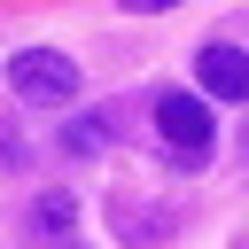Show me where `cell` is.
Instances as JSON below:
<instances>
[{
    "mask_svg": "<svg viewBox=\"0 0 249 249\" xmlns=\"http://www.w3.org/2000/svg\"><path fill=\"white\" fill-rule=\"evenodd\" d=\"M8 86H16V101H31V109H62V101L78 93V62H70L62 47H23V54L8 62Z\"/></svg>",
    "mask_w": 249,
    "mask_h": 249,
    "instance_id": "1",
    "label": "cell"
},
{
    "mask_svg": "<svg viewBox=\"0 0 249 249\" xmlns=\"http://www.w3.org/2000/svg\"><path fill=\"white\" fill-rule=\"evenodd\" d=\"M156 140L179 156V163H202L210 156V140H218V124H210V101L202 93H156Z\"/></svg>",
    "mask_w": 249,
    "mask_h": 249,
    "instance_id": "2",
    "label": "cell"
},
{
    "mask_svg": "<svg viewBox=\"0 0 249 249\" xmlns=\"http://www.w3.org/2000/svg\"><path fill=\"white\" fill-rule=\"evenodd\" d=\"M109 226L124 249H163L179 233V210L171 202H140V195H109Z\"/></svg>",
    "mask_w": 249,
    "mask_h": 249,
    "instance_id": "3",
    "label": "cell"
},
{
    "mask_svg": "<svg viewBox=\"0 0 249 249\" xmlns=\"http://www.w3.org/2000/svg\"><path fill=\"white\" fill-rule=\"evenodd\" d=\"M195 78H202L210 101H249V54H241L233 39H210V47L195 54Z\"/></svg>",
    "mask_w": 249,
    "mask_h": 249,
    "instance_id": "4",
    "label": "cell"
},
{
    "mask_svg": "<svg viewBox=\"0 0 249 249\" xmlns=\"http://www.w3.org/2000/svg\"><path fill=\"white\" fill-rule=\"evenodd\" d=\"M109 140H117V109H86V117L62 124V156H70V163H78V156H101Z\"/></svg>",
    "mask_w": 249,
    "mask_h": 249,
    "instance_id": "5",
    "label": "cell"
},
{
    "mask_svg": "<svg viewBox=\"0 0 249 249\" xmlns=\"http://www.w3.org/2000/svg\"><path fill=\"white\" fill-rule=\"evenodd\" d=\"M70 226H78V202H70L62 187L31 202V249H47V241H70Z\"/></svg>",
    "mask_w": 249,
    "mask_h": 249,
    "instance_id": "6",
    "label": "cell"
},
{
    "mask_svg": "<svg viewBox=\"0 0 249 249\" xmlns=\"http://www.w3.org/2000/svg\"><path fill=\"white\" fill-rule=\"evenodd\" d=\"M117 8H132V16H163V8H179V0H117Z\"/></svg>",
    "mask_w": 249,
    "mask_h": 249,
    "instance_id": "7",
    "label": "cell"
},
{
    "mask_svg": "<svg viewBox=\"0 0 249 249\" xmlns=\"http://www.w3.org/2000/svg\"><path fill=\"white\" fill-rule=\"evenodd\" d=\"M47 249H78V233H70V241H47Z\"/></svg>",
    "mask_w": 249,
    "mask_h": 249,
    "instance_id": "8",
    "label": "cell"
}]
</instances>
